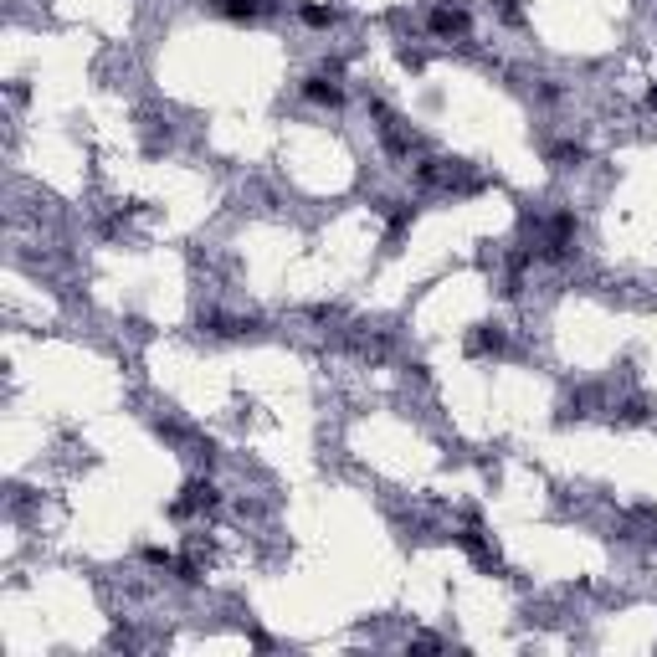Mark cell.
<instances>
[{
    "instance_id": "6da1fadb",
    "label": "cell",
    "mask_w": 657,
    "mask_h": 657,
    "mask_svg": "<svg viewBox=\"0 0 657 657\" xmlns=\"http://www.w3.org/2000/svg\"><path fill=\"white\" fill-rule=\"evenodd\" d=\"M314 103H339V87L334 82H324V77H309V87H303Z\"/></svg>"
}]
</instances>
